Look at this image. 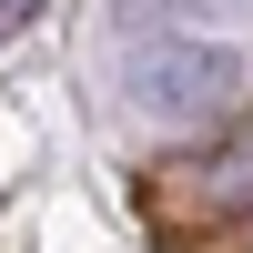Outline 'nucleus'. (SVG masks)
<instances>
[{
  "mask_svg": "<svg viewBox=\"0 0 253 253\" xmlns=\"http://www.w3.org/2000/svg\"><path fill=\"white\" fill-rule=\"evenodd\" d=\"M41 20V0H0V31H31Z\"/></svg>",
  "mask_w": 253,
  "mask_h": 253,
  "instance_id": "nucleus-4",
  "label": "nucleus"
},
{
  "mask_svg": "<svg viewBox=\"0 0 253 253\" xmlns=\"http://www.w3.org/2000/svg\"><path fill=\"white\" fill-rule=\"evenodd\" d=\"M193 182H203V203H213V223H243L253 213V122H233V132L193 162Z\"/></svg>",
  "mask_w": 253,
  "mask_h": 253,
  "instance_id": "nucleus-2",
  "label": "nucleus"
},
{
  "mask_svg": "<svg viewBox=\"0 0 253 253\" xmlns=\"http://www.w3.org/2000/svg\"><path fill=\"white\" fill-rule=\"evenodd\" d=\"M223 243H233V253H253V213H243V223H223Z\"/></svg>",
  "mask_w": 253,
  "mask_h": 253,
  "instance_id": "nucleus-5",
  "label": "nucleus"
},
{
  "mask_svg": "<svg viewBox=\"0 0 253 253\" xmlns=\"http://www.w3.org/2000/svg\"><path fill=\"white\" fill-rule=\"evenodd\" d=\"M243 51L233 41H152V51H132V112L172 122V132H213V122L243 112Z\"/></svg>",
  "mask_w": 253,
  "mask_h": 253,
  "instance_id": "nucleus-1",
  "label": "nucleus"
},
{
  "mask_svg": "<svg viewBox=\"0 0 253 253\" xmlns=\"http://www.w3.org/2000/svg\"><path fill=\"white\" fill-rule=\"evenodd\" d=\"M213 0H112V41L122 51H152V41H182V20H203Z\"/></svg>",
  "mask_w": 253,
  "mask_h": 253,
  "instance_id": "nucleus-3",
  "label": "nucleus"
}]
</instances>
